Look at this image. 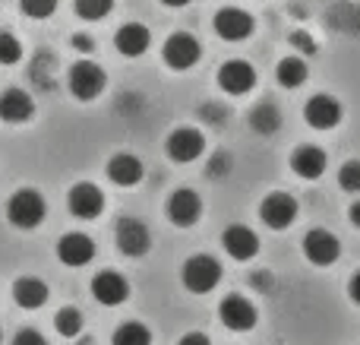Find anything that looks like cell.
Here are the masks:
<instances>
[{
  "mask_svg": "<svg viewBox=\"0 0 360 345\" xmlns=\"http://www.w3.org/2000/svg\"><path fill=\"white\" fill-rule=\"evenodd\" d=\"M44 215H48V203H44V196L32 187L16 190V194L10 196V203H6V219H10V225L22 228V232L38 228L44 222Z\"/></svg>",
  "mask_w": 360,
  "mask_h": 345,
  "instance_id": "1",
  "label": "cell"
},
{
  "mask_svg": "<svg viewBox=\"0 0 360 345\" xmlns=\"http://www.w3.org/2000/svg\"><path fill=\"white\" fill-rule=\"evenodd\" d=\"M180 282H184L186 291H193V295H205V291H212L221 282V263H218L215 257H209V253H196V257H190L184 263Z\"/></svg>",
  "mask_w": 360,
  "mask_h": 345,
  "instance_id": "2",
  "label": "cell"
},
{
  "mask_svg": "<svg viewBox=\"0 0 360 345\" xmlns=\"http://www.w3.org/2000/svg\"><path fill=\"white\" fill-rule=\"evenodd\" d=\"M67 82H70V92H73L79 101H92V99H98V95L105 92L108 76H105V70H101L98 63L79 61V63L70 67Z\"/></svg>",
  "mask_w": 360,
  "mask_h": 345,
  "instance_id": "3",
  "label": "cell"
},
{
  "mask_svg": "<svg viewBox=\"0 0 360 345\" xmlns=\"http://www.w3.org/2000/svg\"><path fill=\"white\" fill-rule=\"evenodd\" d=\"M114 238H117V251L124 253V257H143L152 247V234H149V228H146V222L130 219V215H124V219L117 222Z\"/></svg>",
  "mask_w": 360,
  "mask_h": 345,
  "instance_id": "4",
  "label": "cell"
},
{
  "mask_svg": "<svg viewBox=\"0 0 360 345\" xmlns=\"http://www.w3.org/2000/svg\"><path fill=\"white\" fill-rule=\"evenodd\" d=\"M218 317H221V323L231 330V333H250V330L256 327V320H259V314H256L253 301L243 295H228L221 304H218Z\"/></svg>",
  "mask_w": 360,
  "mask_h": 345,
  "instance_id": "5",
  "label": "cell"
},
{
  "mask_svg": "<svg viewBox=\"0 0 360 345\" xmlns=\"http://www.w3.org/2000/svg\"><path fill=\"white\" fill-rule=\"evenodd\" d=\"M199 54H202V48H199V42L190 35V32H174V35L165 42V48H162V57H165V63H168L171 70L196 67Z\"/></svg>",
  "mask_w": 360,
  "mask_h": 345,
  "instance_id": "6",
  "label": "cell"
},
{
  "mask_svg": "<svg viewBox=\"0 0 360 345\" xmlns=\"http://www.w3.org/2000/svg\"><path fill=\"white\" fill-rule=\"evenodd\" d=\"M165 149H168L171 162H180V165L196 162V158L202 156V149H205V137L196 130V127H177V130L168 137Z\"/></svg>",
  "mask_w": 360,
  "mask_h": 345,
  "instance_id": "7",
  "label": "cell"
},
{
  "mask_svg": "<svg viewBox=\"0 0 360 345\" xmlns=\"http://www.w3.org/2000/svg\"><path fill=\"white\" fill-rule=\"evenodd\" d=\"M67 206L76 219H86V222L98 219L101 209H105V194H101V187H95V184H89V181L73 184L67 194Z\"/></svg>",
  "mask_w": 360,
  "mask_h": 345,
  "instance_id": "8",
  "label": "cell"
},
{
  "mask_svg": "<svg viewBox=\"0 0 360 345\" xmlns=\"http://www.w3.org/2000/svg\"><path fill=\"white\" fill-rule=\"evenodd\" d=\"M165 209H168L171 225L190 228V225H196L199 215H202V200H199L196 190L180 187V190H174V194L168 196V206H165Z\"/></svg>",
  "mask_w": 360,
  "mask_h": 345,
  "instance_id": "9",
  "label": "cell"
},
{
  "mask_svg": "<svg viewBox=\"0 0 360 345\" xmlns=\"http://www.w3.org/2000/svg\"><path fill=\"white\" fill-rule=\"evenodd\" d=\"M259 219L266 222L269 228L281 232V228L294 225L297 219V200L291 194H269L266 200L259 203Z\"/></svg>",
  "mask_w": 360,
  "mask_h": 345,
  "instance_id": "10",
  "label": "cell"
},
{
  "mask_svg": "<svg viewBox=\"0 0 360 345\" xmlns=\"http://www.w3.org/2000/svg\"><path fill=\"white\" fill-rule=\"evenodd\" d=\"M338 253H342V244H338V238L332 232H326V228H313V232H307L304 257L310 260L313 266H332L338 260Z\"/></svg>",
  "mask_w": 360,
  "mask_h": 345,
  "instance_id": "11",
  "label": "cell"
},
{
  "mask_svg": "<svg viewBox=\"0 0 360 345\" xmlns=\"http://www.w3.org/2000/svg\"><path fill=\"white\" fill-rule=\"evenodd\" d=\"M215 32L224 42H243L253 35V16L247 10H237V6H224L215 13Z\"/></svg>",
  "mask_w": 360,
  "mask_h": 345,
  "instance_id": "12",
  "label": "cell"
},
{
  "mask_svg": "<svg viewBox=\"0 0 360 345\" xmlns=\"http://www.w3.org/2000/svg\"><path fill=\"white\" fill-rule=\"evenodd\" d=\"M92 257H95V241L89 238V234L70 232L57 241V260H60L63 266H73L76 270V266L92 263Z\"/></svg>",
  "mask_w": 360,
  "mask_h": 345,
  "instance_id": "13",
  "label": "cell"
},
{
  "mask_svg": "<svg viewBox=\"0 0 360 345\" xmlns=\"http://www.w3.org/2000/svg\"><path fill=\"white\" fill-rule=\"evenodd\" d=\"M92 295H95V301L105 304V308H117V304H124L127 298H130V282H127L120 272L105 270L92 279Z\"/></svg>",
  "mask_w": 360,
  "mask_h": 345,
  "instance_id": "14",
  "label": "cell"
},
{
  "mask_svg": "<svg viewBox=\"0 0 360 345\" xmlns=\"http://www.w3.org/2000/svg\"><path fill=\"white\" fill-rule=\"evenodd\" d=\"M304 120L313 130H332L335 124H342V101H335L332 95H313L304 105Z\"/></svg>",
  "mask_w": 360,
  "mask_h": 345,
  "instance_id": "15",
  "label": "cell"
},
{
  "mask_svg": "<svg viewBox=\"0 0 360 345\" xmlns=\"http://www.w3.org/2000/svg\"><path fill=\"white\" fill-rule=\"evenodd\" d=\"M218 86L228 95H247L256 86V70L247 61H224L218 70Z\"/></svg>",
  "mask_w": 360,
  "mask_h": 345,
  "instance_id": "16",
  "label": "cell"
},
{
  "mask_svg": "<svg viewBox=\"0 0 360 345\" xmlns=\"http://www.w3.org/2000/svg\"><path fill=\"white\" fill-rule=\"evenodd\" d=\"M221 244H224V251H228V257L240 260V263L243 260H253L256 253H259V238H256V232L247 225H228L221 234Z\"/></svg>",
  "mask_w": 360,
  "mask_h": 345,
  "instance_id": "17",
  "label": "cell"
},
{
  "mask_svg": "<svg viewBox=\"0 0 360 345\" xmlns=\"http://www.w3.org/2000/svg\"><path fill=\"white\" fill-rule=\"evenodd\" d=\"M35 118V101L25 89H6L0 95V120L6 124H25Z\"/></svg>",
  "mask_w": 360,
  "mask_h": 345,
  "instance_id": "18",
  "label": "cell"
},
{
  "mask_svg": "<svg viewBox=\"0 0 360 345\" xmlns=\"http://www.w3.org/2000/svg\"><path fill=\"white\" fill-rule=\"evenodd\" d=\"M149 44H152V32L146 29L143 23H127V25H120L117 35H114V48H117L124 57L146 54Z\"/></svg>",
  "mask_w": 360,
  "mask_h": 345,
  "instance_id": "19",
  "label": "cell"
},
{
  "mask_svg": "<svg viewBox=\"0 0 360 345\" xmlns=\"http://www.w3.org/2000/svg\"><path fill=\"white\" fill-rule=\"evenodd\" d=\"M326 152L319 149V146H300V149H294L291 156V168L297 177H304V181H316V177H323L326 171Z\"/></svg>",
  "mask_w": 360,
  "mask_h": 345,
  "instance_id": "20",
  "label": "cell"
},
{
  "mask_svg": "<svg viewBox=\"0 0 360 345\" xmlns=\"http://www.w3.org/2000/svg\"><path fill=\"white\" fill-rule=\"evenodd\" d=\"M108 177L117 187H133V184L143 181V162L136 156H130V152H117L108 162Z\"/></svg>",
  "mask_w": 360,
  "mask_h": 345,
  "instance_id": "21",
  "label": "cell"
},
{
  "mask_svg": "<svg viewBox=\"0 0 360 345\" xmlns=\"http://www.w3.org/2000/svg\"><path fill=\"white\" fill-rule=\"evenodd\" d=\"M13 298H16L19 308L35 310V308H41V304L48 301V285H44L41 279H35V276H22V279L13 282Z\"/></svg>",
  "mask_w": 360,
  "mask_h": 345,
  "instance_id": "22",
  "label": "cell"
},
{
  "mask_svg": "<svg viewBox=\"0 0 360 345\" xmlns=\"http://www.w3.org/2000/svg\"><path fill=\"white\" fill-rule=\"evenodd\" d=\"M250 127H253L256 133H262V137H272V133L281 127V114H278V108L269 105V101L256 105L253 111H250Z\"/></svg>",
  "mask_w": 360,
  "mask_h": 345,
  "instance_id": "23",
  "label": "cell"
},
{
  "mask_svg": "<svg viewBox=\"0 0 360 345\" xmlns=\"http://www.w3.org/2000/svg\"><path fill=\"white\" fill-rule=\"evenodd\" d=\"M275 76H278V82L285 89H297V86H304L307 82V63H304V57H285V61L278 63V70H275Z\"/></svg>",
  "mask_w": 360,
  "mask_h": 345,
  "instance_id": "24",
  "label": "cell"
},
{
  "mask_svg": "<svg viewBox=\"0 0 360 345\" xmlns=\"http://www.w3.org/2000/svg\"><path fill=\"white\" fill-rule=\"evenodd\" d=\"M111 342L114 345H152V333L143 323H124V327L114 330Z\"/></svg>",
  "mask_w": 360,
  "mask_h": 345,
  "instance_id": "25",
  "label": "cell"
},
{
  "mask_svg": "<svg viewBox=\"0 0 360 345\" xmlns=\"http://www.w3.org/2000/svg\"><path fill=\"white\" fill-rule=\"evenodd\" d=\"M54 327L60 336H67V339H73V336L82 333V314L76 308H60L54 317Z\"/></svg>",
  "mask_w": 360,
  "mask_h": 345,
  "instance_id": "26",
  "label": "cell"
},
{
  "mask_svg": "<svg viewBox=\"0 0 360 345\" xmlns=\"http://www.w3.org/2000/svg\"><path fill=\"white\" fill-rule=\"evenodd\" d=\"M76 16L86 19V23H98V19H105L108 13H111L114 0H76Z\"/></svg>",
  "mask_w": 360,
  "mask_h": 345,
  "instance_id": "27",
  "label": "cell"
},
{
  "mask_svg": "<svg viewBox=\"0 0 360 345\" xmlns=\"http://www.w3.org/2000/svg\"><path fill=\"white\" fill-rule=\"evenodd\" d=\"M19 57H22L19 38L13 35V32H0V63H4V67H13V63H19Z\"/></svg>",
  "mask_w": 360,
  "mask_h": 345,
  "instance_id": "28",
  "label": "cell"
},
{
  "mask_svg": "<svg viewBox=\"0 0 360 345\" xmlns=\"http://www.w3.org/2000/svg\"><path fill=\"white\" fill-rule=\"evenodd\" d=\"M57 4L60 0H19V10L29 19H48V16H54Z\"/></svg>",
  "mask_w": 360,
  "mask_h": 345,
  "instance_id": "29",
  "label": "cell"
},
{
  "mask_svg": "<svg viewBox=\"0 0 360 345\" xmlns=\"http://www.w3.org/2000/svg\"><path fill=\"white\" fill-rule=\"evenodd\" d=\"M338 184H342V190H348V194H360V158H351V162L342 165Z\"/></svg>",
  "mask_w": 360,
  "mask_h": 345,
  "instance_id": "30",
  "label": "cell"
},
{
  "mask_svg": "<svg viewBox=\"0 0 360 345\" xmlns=\"http://www.w3.org/2000/svg\"><path fill=\"white\" fill-rule=\"evenodd\" d=\"M291 44L300 51V54H316V42H313L307 32H291Z\"/></svg>",
  "mask_w": 360,
  "mask_h": 345,
  "instance_id": "31",
  "label": "cell"
},
{
  "mask_svg": "<svg viewBox=\"0 0 360 345\" xmlns=\"http://www.w3.org/2000/svg\"><path fill=\"white\" fill-rule=\"evenodd\" d=\"M13 345H48V342H44V336L38 330H19L13 336Z\"/></svg>",
  "mask_w": 360,
  "mask_h": 345,
  "instance_id": "32",
  "label": "cell"
},
{
  "mask_svg": "<svg viewBox=\"0 0 360 345\" xmlns=\"http://www.w3.org/2000/svg\"><path fill=\"white\" fill-rule=\"evenodd\" d=\"M228 162H231V158L224 156V152H218V156L209 162V175H212V177H218V175H228V168H231Z\"/></svg>",
  "mask_w": 360,
  "mask_h": 345,
  "instance_id": "33",
  "label": "cell"
},
{
  "mask_svg": "<svg viewBox=\"0 0 360 345\" xmlns=\"http://www.w3.org/2000/svg\"><path fill=\"white\" fill-rule=\"evenodd\" d=\"M70 44H73L76 51H86V54L95 48V42H92V38H89V35H82V32H79V35H73V38H70Z\"/></svg>",
  "mask_w": 360,
  "mask_h": 345,
  "instance_id": "34",
  "label": "cell"
},
{
  "mask_svg": "<svg viewBox=\"0 0 360 345\" xmlns=\"http://www.w3.org/2000/svg\"><path fill=\"white\" fill-rule=\"evenodd\" d=\"M250 282H253L256 289H262V291L272 289V276H269V272H253V276H250Z\"/></svg>",
  "mask_w": 360,
  "mask_h": 345,
  "instance_id": "35",
  "label": "cell"
},
{
  "mask_svg": "<svg viewBox=\"0 0 360 345\" xmlns=\"http://www.w3.org/2000/svg\"><path fill=\"white\" fill-rule=\"evenodd\" d=\"M177 345H212V342H209V336L205 333H186Z\"/></svg>",
  "mask_w": 360,
  "mask_h": 345,
  "instance_id": "36",
  "label": "cell"
},
{
  "mask_svg": "<svg viewBox=\"0 0 360 345\" xmlns=\"http://www.w3.org/2000/svg\"><path fill=\"white\" fill-rule=\"evenodd\" d=\"M348 291H351V301L360 304V270L351 276V282H348Z\"/></svg>",
  "mask_w": 360,
  "mask_h": 345,
  "instance_id": "37",
  "label": "cell"
},
{
  "mask_svg": "<svg viewBox=\"0 0 360 345\" xmlns=\"http://www.w3.org/2000/svg\"><path fill=\"white\" fill-rule=\"evenodd\" d=\"M351 225L360 228V203H354V206H351Z\"/></svg>",
  "mask_w": 360,
  "mask_h": 345,
  "instance_id": "38",
  "label": "cell"
},
{
  "mask_svg": "<svg viewBox=\"0 0 360 345\" xmlns=\"http://www.w3.org/2000/svg\"><path fill=\"white\" fill-rule=\"evenodd\" d=\"M162 4H165V6H186L190 0H162Z\"/></svg>",
  "mask_w": 360,
  "mask_h": 345,
  "instance_id": "39",
  "label": "cell"
},
{
  "mask_svg": "<svg viewBox=\"0 0 360 345\" xmlns=\"http://www.w3.org/2000/svg\"><path fill=\"white\" fill-rule=\"evenodd\" d=\"M76 345H92V342H76Z\"/></svg>",
  "mask_w": 360,
  "mask_h": 345,
  "instance_id": "40",
  "label": "cell"
},
{
  "mask_svg": "<svg viewBox=\"0 0 360 345\" xmlns=\"http://www.w3.org/2000/svg\"><path fill=\"white\" fill-rule=\"evenodd\" d=\"M0 342H4V333H0Z\"/></svg>",
  "mask_w": 360,
  "mask_h": 345,
  "instance_id": "41",
  "label": "cell"
}]
</instances>
